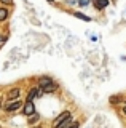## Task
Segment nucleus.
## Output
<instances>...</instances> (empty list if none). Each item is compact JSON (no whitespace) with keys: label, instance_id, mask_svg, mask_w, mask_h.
Returning <instances> with one entry per match:
<instances>
[{"label":"nucleus","instance_id":"f257e3e1","mask_svg":"<svg viewBox=\"0 0 126 128\" xmlns=\"http://www.w3.org/2000/svg\"><path fill=\"white\" fill-rule=\"evenodd\" d=\"M21 106H22V102L19 101V99H16V101H11V102L6 104V107H5V109L8 110V112H13V110H18Z\"/></svg>","mask_w":126,"mask_h":128},{"label":"nucleus","instance_id":"f03ea898","mask_svg":"<svg viewBox=\"0 0 126 128\" xmlns=\"http://www.w3.org/2000/svg\"><path fill=\"white\" fill-rule=\"evenodd\" d=\"M22 112H24V115H32L35 114V107H34V102H26V106H24V109H22Z\"/></svg>","mask_w":126,"mask_h":128},{"label":"nucleus","instance_id":"7ed1b4c3","mask_svg":"<svg viewBox=\"0 0 126 128\" xmlns=\"http://www.w3.org/2000/svg\"><path fill=\"white\" fill-rule=\"evenodd\" d=\"M70 117V112L69 110H65V112H62V114L61 115H59V117L56 118V120H54V126H58L59 125V123H62V122H64V120H67Z\"/></svg>","mask_w":126,"mask_h":128},{"label":"nucleus","instance_id":"20e7f679","mask_svg":"<svg viewBox=\"0 0 126 128\" xmlns=\"http://www.w3.org/2000/svg\"><path fill=\"white\" fill-rule=\"evenodd\" d=\"M53 83V80H51V77H42L40 80H38V85H40V88H45Z\"/></svg>","mask_w":126,"mask_h":128},{"label":"nucleus","instance_id":"39448f33","mask_svg":"<svg viewBox=\"0 0 126 128\" xmlns=\"http://www.w3.org/2000/svg\"><path fill=\"white\" fill-rule=\"evenodd\" d=\"M19 88H13V90H10L8 91V99H11V101H14V99H18V96H19Z\"/></svg>","mask_w":126,"mask_h":128},{"label":"nucleus","instance_id":"423d86ee","mask_svg":"<svg viewBox=\"0 0 126 128\" xmlns=\"http://www.w3.org/2000/svg\"><path fill=\"white\" fill-rule=\"evenodd\" d=\"M107 5H109V0H94V6L97 10H102V8H105Z\"/></svg>","mask_w":126,"mask_h":128},{"label":"nucleus","instance_id":"0eeeda50","mask_svg":"<svg viewBox=\"0 0 126 128\" xmlns=\"http://www.w3.org/2000/svg\"><path fill=\"white\" fill-rule=\"evenodd\" d=\"M37 91H38V88H32V90L29 91V94H27V101L26 102H32V99L37 98Z\"/></svg>","mask_w":126,"mask_h":128},{"label":"nucleus","instance_id":"6e6552de","mask_svg":"<svg viewBox=\"0 0 126 128\" xmlns=\"http://www.w3.org/2000/svg\"><path fill=\"white\" fill-rule=\"evenodd\" d=\"M70 125H72V117H69L67 120H64L62 123H59V125H58L56 128H69Z\"/></svg>","mask_w":126,"mask_h":128},{"label":"nucleus","instance_id":"1a4fd4ad","mask_svg":"<svg viewBox=\"0 0 126 128\" xmlns=\"http://www.w3.org/2000/svg\"><path fill=\"white\" fill-rule=\"evenodd\" d=\"M56 88H58L56 83H51V85H48V86H45V88H43V91H45V93H53V91L56 90Z\"/></svg>","mask_w":126,"mask_h":128},{"label":"nucleus","instance_id":"9d476101","mask_svg":"<svg viewBox=\"0 0 126 128\" xmlns=\"http://www.w3.org/2000/svg\"><path fill=\"white\" fill-rule=\"evenodd\" d=\"M38 120H40V115L35 112V114H32V115L29 117V123H30V125H34V123H35V122H38Z\"/></svg>","mask_w":126,"mask_h":128},{"label":"nucleus","instance_id":"9b49d317","mask_svg":"<svg viewBox=\"0 0 126 128\" xmlns=\"http://www.w3.org/2000/svg\"><path fill=\"white\" fill-rule=\"evenodd\" d=\"M6 16H8V11H6L5 8H0V21L6 19Z\"/></svg>","mask_w":126,"mask_h":128},{"label":"nucleus","instance_id":"f8f14e48","mask_svg":"<svg viewBox=\"0 0 126 128\" xmlns=\"http://www.w3.org/2000/svg\"><path fill=\"white\" fill-rule=\"evenodd\" d=\"M73 16H77L78 19H83V21H86V22L89 21V16H85L83 13H73Z\"/></svg>","mask_w":126,"mask_h":128},{"label":"nucleus","instance_id":"ddd939ff","mask_svg":"<svg viewBox=\"0 0 126 128\" xmlns=\"http://www.w3.org/2000/svg\"><path fill=\"white\" fill-rule=\"evenodd\" d=\"M89 3V0H80V6H86Z\"/></svg>","mask_w":126,"mask_h":128},{"label":"nucleus","instance_id":"4468645a","mask_svg":"<svg viewBox=\"0 0 126 128\" xmlns=\"http://www.w3.org/2000/svg\"><path fill=\"white\" fill-rule=\"evenodd\" d=\"M78 126H80V123H78V122H75V123H72V125H70L69 128H78Z\"/></svg>","mask_w":126,"mask_h":128},{"label":"nucleus","instance_id":"2eb2a0df","mask_svg":"<svg viewBox=\"0 0 126 128\" xmlns=\"http://www.w3.org/2000/svg\"><path fill=\"white\" fill-rule=\"evenodd\" d=\"M0 2H2V3H6V5H8V3H11L13 0H0Z\"/></svg>","mask_w":126,"mask_h":128},{"label":"nucleus","instance_id":"dca6fc26","mask_svg":"<svg viewBox=\"0 0 126 128\" xmlns=\"http://www.w3.org/2000/svg\"><path fill=\"white\" fill-rule=\"evenodd\" d=\"M123 112H125V114H126V106H125V110H123Z\"/></svg>","mask_w":126,"mask_h":128},{"label":"nucleus","instance_id":"f3484780","mask_svg":"<svg viewBox=\"0 0 126 128\" xmlns=\"http://www.w3.org/2000/svg\"><path fill=\"white\" fill-rule=\"evenodd\" d=\"M48 2H50V3H53V0H48Z\"/></svg>","mask_w":126,"mask_h":128},{"label":"nucleus","instance_id":"a211bd4d","mask_svg":"<svg viewBox=\"0 0 126 128\" xmlns=\"http://www.w3.org/2000/svg\"><path fill=\"white\" fill-rule=\"evenodd\" d=\"M34 128H40V126H34Z\"/></svg>","mask_w":126,"mask_h":128},{"label":"nucleus","instance_id":"6ab92c4d","mask_svg":"<svg viewBox=\"0 0 126 128\" xmlns=\"http://www.w3.org/2000/svg\"><path fill=\"white\" fill-rule=\"evenodd\" d=\"M0 109H2V104H0Z\"/></svg>","mask_w":126,"mask_h":128}]
</instances>
